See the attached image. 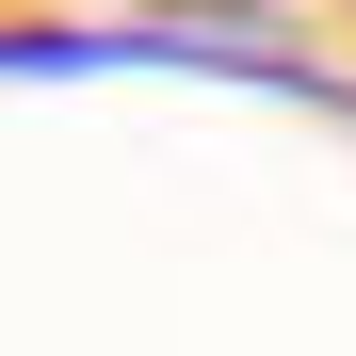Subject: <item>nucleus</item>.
I'll return each mask as SVG.
<instances>
[{
    "label": "nucleus",
    "mask_w": 356,
    "mask_h": 356,
    "mask_svg": "<svg viewBox=\"0 0 356 356\" xmlns=\"http://www.w3.org/2000/svg\"><path fill=\"white\" fill-rule=\"evenodd\" d=\"M130 17H162V33H195V17H259V0H130Z\"/></svg>",
    "instance_id": "1"
}]
</instances>
